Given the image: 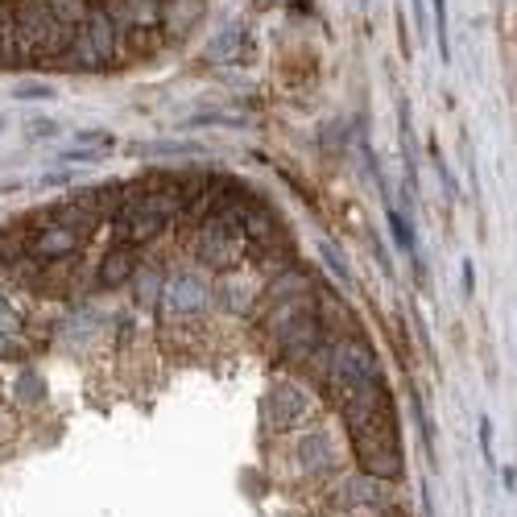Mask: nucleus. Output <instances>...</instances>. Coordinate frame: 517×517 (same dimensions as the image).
<instances>
[{"label":"nucleus","mask_w":517,"mask_h":517,"mask_svg":"<svg viewBox=\"0 0 517 517\" xmlns=\"http://www.w3.org/2000/svg\"><path fill=\"white\" fill-rule=\"evenodd\" d=\"M303 295H311V277H306L303 269H285V274H277L274 285L265 290V306L285 303V298H303Z\"/></svg>","instance_id":"13"},{"label":"nucleus","mask_w":517,"mask_h":517,"mask_svg":"<svg viewBox=\"0 0 517 517\" xmlns=\"http://www.w3.org/2000/svg\"><path fill=\"white\" fill-rule=\"evenodd\" d=\"M88 244V236L83 233H75L71 223H46L42 233L29 241V257L34 261H67V257H75V253Z\"/></svg>","instance_id":"8"},{"label":"nucleus","mask_w":517,"mask_h":517,"mask_svg":"<svg viewBox=\"0 0 517 517\" xmlns=\"http://www.w3.org/2000/svg\"><path fill=\"white\" fill-rule=\"evenodd\" d=\"M112 58H117V17L108 9H96V5H91L88 21L75 29L63 67H75V71H104V67H112Z\"/></svg>","instance_id":"3"},{"label":"nucleus","mask_w":517,"mask_h":517,"mask_svg":"<svg viewBox=\"0 0 517 517\" xmlns=\"http://www.w3.org/2000/svg\"><path fill=\"white\" fill-rule=\"evenodd\" d=\"M17 331H21V319H17V311H13L9 303H0V336L17 339Z\"/></svg>","instance_id":"21"},{"label":"nucleus","mask_w":517,"mask_h":517,"mask_svg":"<svg viewBox=\"0 0 517 517\" xmlns=\"http://www.w3.org/2000/svg\"><path fill=\"white\" fill-rule=\"evenodd\" d=\"M331 505L336 509H389V492H385V481H373V476H348L339 481L336 492H331Z\"/></svg>","instance_id":"9"},{"label":"nucleus","mask_w":517,"mask_h":517,"mask_svg":"<svg viewBox=\"0 0 517 517\" xmlns=\"http://www.w3.org/2000/svg\"><path fill=\"white\" fill-rule=\"evenodd\" d=\"M336 468V443H331L327 430H306L298 435V472L306 476H319V472H331Z\"/></svg>","instance_id":"10"},{"label":"nucleus","mask_w":517,"mask_h":517,"mask_svg":"<svg viewBox=\"0 0 517 517\" xmlns=\"http://www.w3.org/2000/svg\"><path fill=\"white\" fill-rule=\"evenodd\" d=\"M472 282H476V269L472 261H464V295H472Z\"/></svg>","instance_id":"29"},{"label":"nucleus","mask_w":517,"mask_h":517,"mask_svg":"<svg viewBox=\"0 0 517 517\" xmlns=\"http://www.w3.org/2000/svg\"><path fill=\"white\" fill-rule=\"evenodd\" d=\"M352 447H357V460H360V472L373 476V481H398L401 476V439L393 419L373 422V427H360L352 430Z\"/></svg>","instance_id":"4"},{"label":"nucleus","mask_w":517,"mask_h":517,"mask_svg":"<svg viewBox=\"0 0 517 517\" xmlns=\"http://www.w3.org/2000/svg\"><path fill=\"white\" fill-rule=\"evenodd\" d=\"M0 129H5V117H0Z\"/></svg>","instance_id":"30"},{"label":"nucleus","mask_w":517,"mask_h":517,"mask_svg":"<svg viewBox=\"0 0 517 517\" xmlns=\"http://www.w3.org/2000/svg\"><path fill=\"white\" fill-rule=\"evenodd\" d=\"M435 37H439V58L451 63V37H447V0H435Z\"/></svg>","instance_id":"18"},{"label":"nucleus","mask_w":517,"mask_h":517,"mask_svg":"<svg viewBox=\"0 0 517 517\" xmlns=\"http://www.w3.org/2000/svg\"><path fill=\"white\" fill-rule=\"evenodd\" d=\"M236 50H241V26H228L220 37H212V46H207V58H233Z\"/></svg>","instance_id":"16"},{"label":"nucleus","mask_w":517,"mask_h":517,"mask_svg":"<svg viewBox=\"0 0 517 517\" xmlns=\"http://www.w3.org/2000/svg\"><path fill=\"white\" fill-rule=\"evenodd\" d=\"M199 261H203L207 269H233L236 261H241V249H244V236L236 233V228H228V223L220 220H207L203 228H199Z\"/></svg>","instance_id":"7"},{"label":"nucleus","mask_w":517,"mask_h":517,"mask_svg":"<svg viewBox=\"0 0 517 517\" xmlns=\"http://www.w3.org/2000/svg\"><path fill=\"white\" fill-rule=\"evenodd\" d=\"M67 182H71V170H67V174H46L42 187H67Z\"/></svg>","instance_id":"27"},{"label":"nucleus","mask_w":517,"mask_h":517,"mask_svg":"<svg viewBox=\"0 0 517 517\" xmlns=\"http://www.w3.org/2000/svg\"><path fill=\"white\" fill-rule=\"evenodd\" d=\"M315 419V401L303 385H290V381H277L274 389L261 398V422L265 430L282 435V430H298L303 422Z\"/></svg>","instance_id":"5"},{"label":"nucleus","mask_w":517,"mask_h":517,"mask_svg":"<svg viewBox=\"0 0 517 517\" xmlns=\"http://www.w3.org/2000/svg\"><path fill=\"white\" fill-rule=\"evenodd\" d=\"M117 228H120V244L141 249V244H150L153 236H161L166 220H161V215H150V212H137V207H125V212L117 215Z\"/></svg>","instance_id":"12"},{"label":"nucleus","mask_w":517,"mask_h":517,"mask_svg":"<svg viewBox=\"0 0 517 517\" xmlns=\"http://www.w3.org/2000/svg\"><path fill=\"white\" fill-rule=\"evenodd\" d=\"M17 385H21V389H17L21 401H42L46 398V385H42V377H37V373H26Z\"/></svg>","instance_id":"20"},{"label":"nucleus","mask_w":517,"mask_h":517,"mask_svg":"<svg viewBox=\"0 0 517 517\" xmlns=\"http://www.w3.org/2000/svg\"><path fill=\"white\" fill-rule=\"evenodd\" d=\"M99 158H104V153L88 150V145H75V150L58 153V161H63V166H91V161H99Z\"/></svg>","instance_id":"19"},{"label":"nucleus","mask_w":517,"mask_h":517,"mask_svg":"<svg viewBox=\"0 0 517 517\" xmlns=\"http://www.w3.org/2000/svg\"><path fill=\"white\" fill-rule=\"evenodd\" d=\"M161 315H174V319H191V315H203L207 303H212V290H207V282L199 274H170L166 282H161Z\"/></svg>","instance_id":"6"},{"label":"nucleus","mask_w":517,"mask_h":517,"mask_svg":"<svg viewBox=\"0 0 517 517\" xmlns=\"http://www.w3.org/2000/svg\"><path fill=\"white\" fill-rule=\"evenodd\" d=\"M133 274H137V249L133 244H112L96 269V282L104 285V290H117V285L133 282Z\"/></svg>","instance_id":"11"},{"label":"nucleus","mask_w":517,"mask_h":517,"mask_svg":"<svg viewBox=\"0 0 517 517\" xmlns=\"http://www.w3.org/2000/svg\"><path fill=\"white\" fill-rule=\"evenodd\" d=\"M71 29L54 21L46 0H17L13 5V67L29 58H50V54L71 50Z\"/></svg>","instance_id":"2"},{"label":"nucleus","mask_w":517,"mask_h":517,"mask_svg":"<svg viewBox=\"0 0 517 517\" xmlns=\"http://www.w3.org/2000/svg\"><path fill=\"white\" fill-rule=\"evenodd\" d=\"M50 5V13H54V21L63 29H79L83 21H88V13H91V0H46Z\"/></svg>","instance_id":"14"},{"label":"nucleus","mask_w":517,"mask_h":517,"mask_svg":"<svg viewBox=\"0 0 517 517\" xmlns=\"http://www.w3.org/2000/svg\"><path fill=\"white\" fill-rule=\"evenodd\" d=\"M26 133L34 137V141H46V137H54V133H58V125H54L50 117H34V120H29V125H26Z\"/></svg>","instance_id":"22"},{"label":"nucleus","mask_w":517,"mask_h":517,"mask_svg":"<svg viewBox=\"0 0 517 517\" xmlns=\"http://www.w3.org/2000/svg\"><path fill=\"white\" fill-rule=\"evenodd\" d=\"M319 253H323V265H327L331 274H336V282H339V285H352V274H348V265H344V257H339L336 244L323 241V244H319Z\"/></svg>","instance_id":"17"},{"label":"nucleus","mask_w":517,"mask_h":517,"mask_svg":"<svg viewBox=\"0 0 517 517\" xmlns=\"http://www.w3.org/2000/svg\"><path fill=\"white\" fill-rule=\"evenodd\" d=\"M5 357H17V339L0 336V360H5Z\"/></svg>","instance_id":"28"},{"label":"nucleus","mask_w":517,"mask_h":517,"mask_svg":"<svg viewBox=\"0 0 517 517\" xmlns=\"http://www.w3.org/2000/svg\"><path fill=\"white\" fill-rule=\"evenodd\" d=\"M79 141H83V145H99V150H108V145H112V133H99V129H83Z\"/></svg>","instance_id":"26"},{"label":"nucleus","mask_w":517,"mask_h":517,"mask_svg":"<svg viewBox=\"0 0 517 517\" xmlns=\"http://www.w3.org/2000/svg\"><path fill=\"white\" fill-rule=\"evenodd\" d=\"M137 285H141V290H137V298H141V303H153V290L161 295V277L158 274H141V277H137Z\"/></svg>","instance_id":"24"},{"label":"nucleus","mask_w":517,"mask_h":517,"mask_svg":"<svg viewBox=\"0 0 517 517\" xmlns=\"http://www.w3.org/2000/svg\"><path fill=\"white\" fill-rule=\"evenodd\" d=\"M311 365H315V373H319V381L327 385L336 398L348 393L352 385H365V381H373V377H381V360H377L373 344H368L365 336L331 339V344H323L311 357Z\"/></svg>","instance_id":"1"},{"label":"nucleus","mask_w":517,"mask_h":517,"mask_svg":"<svg viewBox=\"0 0 517 517\" xmlns=\"http://www.w3.org/2000/svg\"><path fill=\"white\" fill-rule=\"evenodd\" d=\"M481 455H484V464H492V422L481 419Z\"/></svg>","instance_id":"25"},{"label":"nucleus","mask_w":517,"mask_h":517,"mask_svg":"<svg viewBox=\"0 0 517 517\" xmlns=\"http://www.w3.org/2000/svg\"><path fill=\"white\" fill-rule=\"evenodd\" d=\"M13 96L17 99H54V88H46V83H21V88H13Z\"/></svg>","instance_id":"23"},{"label":"nucleus","mask_w":517,"mask_h":517,"mask_svg":"<svg viewBox=\"0 0 517 517\" xmlns=\"http://www.w3.org/2000/svg\"><path fill=\"white\" fill-rule=\"evenodd\" d=\"M389 236H393V244H398L406 257H414L419 261V244H414V233H410V220L398 212V207L389 203Z\"/></svg>","instance_id":"15"}]
</instances>
